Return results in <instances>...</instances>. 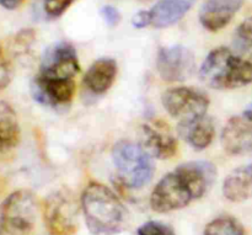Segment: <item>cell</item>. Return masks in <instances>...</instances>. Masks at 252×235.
<instances>
[{
	"instance_id": "cell-6",
	"label": "cell",
	"mask_w": 252,
	"mask_h": 235,
	"mask_svg": "<svg viewBox=\"0 0 252 235\" xmlns=\"http://www.w3.org/2000/svg\"><path fill=\"white\" fill-rule=\"evenodd\" d=\"M79 207L73 192L62 189L47 197L43 207L46 228L51 235H74L78 231Z\"/></svg>"
},
{
	"instance_id": "cell-11",
	"label": "cell",
	"mask_w": 252,
	"mask_h": 235,
	"mask_svg": "<svg viewBox=\"0 0 252 235\" xmlns=\"http://www.w3.org/2000/svg\"><path fill=\"white\" fill-rule=\"evenodd\" d=\"M75 93L74 79H54L37 73L31 84V94L42 105L59 107L65 106Z\"/></svg>"
},
{
	"instance_id": "cell-10",
	"label": "cell",
	"mask_w": 252,
	"mask_h": 235,
	"mask_svg": "<svg viewBox=\"0 0 252 235\" xmlns=\"http://www.w3.org/2000/svg\"><path fill=\"white\" fill-rule=\"evenodd\" d=\"M139 144L153 158L170 159L177 153V139L169 126L160 120L148 121L139 131Z\"/></svg>"
},
{
	"instance_id": "cell-22",
	"label": "cell",
	"mask_w": 252,
	"mask_h": 235,
	"mask_svg": "<svg viewBox=\"0 0 252 235\" xmlns=\"http://www.w3.org/2000/svg\"><path fill=\"white\" fill-rule=\"evenodd\" d=\"M12 69L9 59L4 53V49L0 46V91L4 90L11 81Z\"/></svg>"
},
{
	"instance_id": "cell-20",
	"label": "cell",
	"mask_w": 252,
	"mask_h": 235,
	"mask_svg": "<svg viewBox=\"0 0 252 235\" xmlns=\"http://www.w3.org/2000/svg\"><path fill=\"white\" fill-rule=\"evenodd\" d=\"M74 0H41L43 14L48 19H57L68 10Z\"/></svg>"
},
{
	"instance_id": "cell-3",
	"label": "cell",
	"mask_w": 252,
	"mask_h": 235,
	"mask_svg": "<svg viewBox=\"0 0 252 235\" xmlns=\"http://www.w3.org/2000/svg\"><path fill=\"white\" fill-rule=\"evenodd\" d=\"M199 78L209 88L230 90L252 83V57H244L226 47L209 52L199 68Z\"/></svg>"
},
{
	"instance_id": "cell-23",
	"label": "cell",
	"mask_w": 252,
	"mask_h": 235,
	"mask_svg": "<svg viewBox=\"0 0 252 235\" xmlns=\"http://www.w3.org/2000/svg\"><path fill=\"white\" fill-rule=\"evenodd\" d=\"M236 38L243 46L252 48V16L239 25L236 30Z\"/></svg>"
},
{
	"instance_id": "cell-19",
	"label": "cell",
	"mask_w": 252,
	"mask_h": 235,
	"mask_svg": "<svg viewBox=\"0 0 252 235\" xmlns=\"http://www.w3.org/2000/svg\"><path fill=\"white\" fill-rule=\"evenodd\" d=\"M203 235H246V233L240 222L235 218L220 217L206 227Z\"/></svg>"
},
{
	"instance_id": "cell-8",
	"label": "cell",
	"mask_w": 252,
	"mask_h": 235,
	"mask_svg": "<svg viewBox=\"0 0 252 235\" xmlns=\"http://www.w3.org/2000/svg\"><path fill=\"white\" fill-rule=\"evenodd\" d=\"M157 69L164 81H185L196 69L194 54L184 46L160 48L157 57Z\"/></svg>"
},
{
	"instance_id": "cell-12",
	"label": "cell",
	"mask_w": 252,
	"mask_h": 235,
	"mask_svg": "<svg viewBox=\"0 0 252 235\" xmlns=\"http://www.w3.org/2000/svg\"><path fill=\"white\" fill-rule=\"evenodd\" d=\"M221 145L230 155L252 153V110L231 117L221 131Z\"/></svg>"
},
{
	"instance_id": "cell-24",
	"label": "cell",
	"mask_w": 252,
	"mask_h": 235,
	"mask_svg": "<svg viewBox=\"0 0 252 235\" xmlns=\"http://www.w3.org/2000/svg\"><path fill=\"white\" fill-rule=\"evenodd\" d=\"M101 16L105 20L106 24L111 27L116 26V25L120 24L121 21L120 11H118L115 6H112V5H105V6L101 9Z\"/></svg>"
},
{
	"instance_id": "cell-13",
	"label": "cell",
	"mask_w": 252,
	"mask_h": 235,
	"mask_svg": "<svg viewBox=\"0 0 252 235\" xmlns=\"http://www.w3.org/2000/svg\"><path fill=\"white\" fill-rule=\"evenodd\" d=\"M245 0H206L199 10V22L208 31L216 32L228 26Z\"/></svg>"
},
{
	"instance_id": "cell-15",
	"label": "cell",
	"mask_w": 252,
	"mask_h": 235,
	"mask_svg": "<svg viewBox=\"0 0 252 235\" xmlns=\"http://www.w3.org/2000/svg\"><path fill=\"white\" fill-rule=\"evenodd\" d=\"M117 75V63L112 58H100L94 62L84 76V85L90 93L102 95L112 86Z\"/></svg>"
},
{
	"instance_id": "cell-2",
	"label": "cell",
	"mask_w": 252,
	"mask_h": 235,
	"mask_svg": "<svg viewBox=\"0 0 252 235\" xmlns=\"http://www.w3.org/2000/svg\"><path fill=\"white\" fill-rule=\"evenodd\" d=\"M81 209L94 235H115L125 229L127 212L115 192L98 182H91L81 195Z\"/></svg>"
},
{
	"instance_id": "cell-17",
	"label": "cell",
	"mask_w": 252,
	"mask_h": 235,
	"mask_svg": "<svg viewBox=\"0 0 252 235\" xmlns=\"http://www.w3.org/2000/svg\"><path fill=\"white\" fill-rule=\"evenodd\" d=\"M223 195L228 201L235 203L252 199V163L236 168L225 177Z\"/></svg>"
},
{
	"instance_id": "cell-4",
	"label": "cell",
	"mask_w": 252,
	"mask_h": 235,
	"mask_svg": "<svg viewBox=\"0 0 252 235\" xmlns=\"http://www.w3.org/2000/svg\"><path fill=\"white\" fill-rule=\"evenodd\" d=\"M112 159L118 179L127 189L145 186L154 175L152 157L142 145L130 140H120L113 145Z\"/></svg>"
},
{
	"instance_id": "cell-14",
	"label": "cell",
	"mask_w": 252,
	"mask_h": 235,
	"mask_svg": "<svg viewBox=\"0 0 252 235\" xmlns=\"http://www.w3.org/2000/svg\"><path fill=\"white\" fill-rule=\"evenodd\" d=\"M177 131L180 137L196 150L208 148L216 135V126L213 120L207 115L187 122H180Z\"/></svg>"
},
{
	"instance_id": "cell-21",
	"label": "cell",
	"mask_w": 252,
	"mask_h": 235,
	"mask_svg": "<svg viewBox=\"0 0 252 235\" xmlns=\"http://www.w3.org/2000/svg\"><path fill=\"white\" fill-rule=\"evenodd\" d=\"M138 235H175L171 227L161 222L150 221L138 228Z\"/></svg>"
},
{
	"instance_id": "cell-7",
	"label": "cell",
	"mask_w": 252,
	"mask_h": 235,
	"mask_svg": "<svg viewBox=\"0 0 252 235\" xmlns=\"http://www.w3.org/2000/svg\"><path fill=\"white\" fill-rule=\"evenodd\" d=\"M161 102L167 113L179 120V123L206 116L209 107V99L203 91L186 86L166 90L162 94Z\"/></svg>"
},
{
	"instance_id": "cell-9",
	"label": "cell",
	"mask_w": 252,
	"mask_h": 235,
	"mask_svg": "<svg viewBox=\"0 0 252 235\" xmlns=\"http://www.w3.org/2000/svg\"><path fill=\"white\" fill-rule=\"evenodd\" d=\"M79 69L75 48L68 42H59L44 52L38 74L54 79H74Z\"/></svg>"
},
{
	"instance_id": "cell-18",
	"label": "cell",
	"mask_w": 252,
	"mask_h": 235,
	"mask_svg": "<svg viewBox=\"0 0 252 235\" xmlns=\"http://www.w3.org/2000/svg\"><path fill=\"white\" fill-rule=\"evenodd\" d=\"M20 142V125L12 106L0 101V149H12Z\"/></svg>"
},
{
	"instance_id": "cell-25",
	"label": "cell",
	"mask_w": 252,
	"mask_h": 235,
	"mask_svg": "<svg viewBox=\"0 0 252 235\" xmlns=\"http://www.w3.org/2000/svg\"><path fill=\"white\" fill-rule=\"evenodd\" d=\"M132 25L135 29H145L148 26H152V17H150L149 10H143L137 12L132 19Z\"/></svg>"
},
{
	"instance_id": "cell-26",
	"label": "cell",
	"mask_w": 252,
	"mask_h": 235,
	"mask_svg": "<svg viewBox=\"0 0 252 235\" xmlns=\"http://www.w3.org/2000/svg\"><path fill=\"white\" fill-rule=\"evenodd\" d=\"M25 0H0V5L6 10H15L21 6Z\"/></svg>"
},
{
	"instance_id": "cell-1",
	"label": "cell",
	"mask_w": 252,
	"mask_h": 235,
	"mask_svg": "<svg viewBox=\"0 0 252 235\" xmlns=\"http://www.w3.org/2000/svg\"><path fill=\"white\" fill-rule=\"evenodd\" d=\"M217 177V169L206 160L179 165L154 187L150 206L158 213L185 208L208 192Z\"/></svg>"
},
{
	"instance_id": "cell-5",
	"label": "cell",
	"mask_w": 252,
	"mask_h": 235,
	"mask_svg": "<svg viewBox=\"0 0 252 235\" xmlns=\"http://www.w3.org/2000/svg\"><path fill=\"white\" fill-rule=\"evenodd\" d=\"M37 201L32 192H12L0 204V232L6 235H27L34 228Z\"/></svg>"
},
{
	"instance_id": "cell-16",
	"label": "cell",
	"mask_w": 252,
	"mask_h": 235,
	"mask_svg": "<svg viewBox=\"0 0 252 235\" xmlns=\"http://www.w3.org/2000/svg\"><path fill=\"white\" fill-rule=\"evenodd\" d=\"M196 0H158L149 10L152 26L165 29L179 22L194 5Z\"/></svg>"
}]
</instances>
